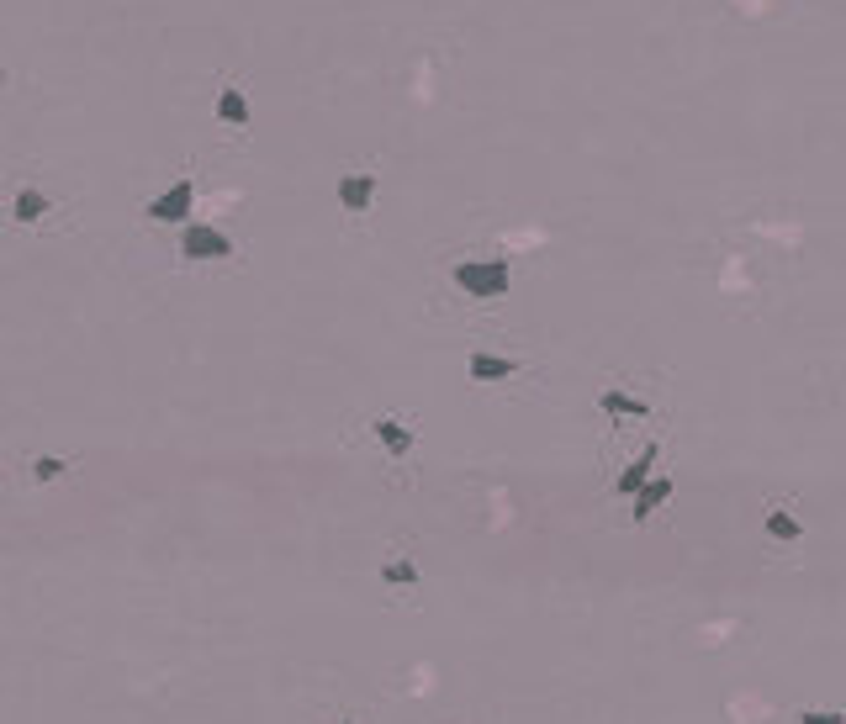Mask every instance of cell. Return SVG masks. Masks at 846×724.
<instances>
[{"label": "cell", "mask_w": 846, "mask_h": 724, "mask_svg": "<svg viewBox=\"0 0 846 724\" xmlns=\"http://www.w3.org/2000/svg\"><path fill=\"white\" fill-rule=\"evenodd\" d=\"M450 281L461 286L466 296H482V302H492V296H508L513 265H508V259H461V265L450 270Z\"/></svg>", "instance_id": "6da1fadb"}, {"label": "cell", "mask_w": 846, "mask_h": 724, "mask_svg": "<svg viewBox=\"0 0 846 724\" xmlns=\"http://www.w3.org/2000/svg\"><path fill=\"white\" fill-rule=\"evenodd\" d=\"M228 254H233V238L223 228H212V222H186V233H180V259L207 265V259H228Z\"/></svg>", "instance_id": "7a4b0ae2"}, {"label": "cell", "mask_w": 846, "mask_h": 724, "mask_svg": "<svg viewBox=\"0 0 846 724\" xmlns=\"http://www.w3.org/2000/svg\"><path fill=\"white\" fill-rule=\"evenodd\" d=\"M196 207V180H175L170 191H159L149 207H143V217L149 222H186Z\"/></svg>", "instance_id": "3957f363"}, {"label": "cell", "mask_w": 846, "mask_h": 724, "mask_svg": "<svg viewBox=\"0 0 846 724\" xmlns=\"http://www.w3.org/2000/svg\"><path fill=\"white\" fill-rule=\"evenodd\" d=\"M376 185H381V180H376L371 170H344V175H339V207H344V212H355V217H360V212H371Z\"/></svg>", "instance_id": "277c9868"}, {"label": "cell", "mask_w": 846, "mask_h": 724, "mask_svg": "<svg viewBox=\"0 0 846 724\" xmlns=\"http://www.w3.org/2000/svg\"><path fill=\"white\" fill-rule=\"evenodd\" d=\"M656 455H661V444H646V450H640V455L630 460V466L619 471L614 492H619V497H635V492H640V487H646V481H651V471H656Z\"/></svg>", "instance_id": "5b68a950"}, {"label": "cell", "mask_w": 846, "mask_h": 724, "mask_svg": "<svg viewBox=\"0 0 846 724\" xmlns=\"http://www.w3.org/2000/svg\"><path fill=\"white\" fill-rule=\"evenodd\" d=\"M466 376H471V381H508V376H519V360H508V355H487V349H476V355L466 360Z\"/></svg>", "instance_id": "8992f818"}, {"label": "cell", "mask_w": 846, "mask_h": 724, "mask_svg": "<svg viewBox=\"0 0 846 724\" xmlns=\"http://www.w3.org/2000/svg\"><path fill=\"white\" fill-rule=\"evenodd\" d=\"M667 497H672V481H667V476H651L646 487H640V492L630 497V503H635V508H630V518H635V524H646V518H651L661 503H667Z\"/></svg>", "instance_id": "52a82bcc"}, {"label": "cell", "mask_w": 846, "mask_h": 724, "mask_svg": "<svg viewBox=\"0 0 846 724\" xmlns=\"http://www.w3.org/2000/svg\"><path fill=\"white\" fill-rule=\"evenodd\" d=\"M371 434L381 439V450H392L397 460L413 450V429H408L402 418H376V423H371Z\"/></svg>", "instance_id": "ba28073f"}, {"label": "cell", "mask_w": 846, "mask_h": 724, "mask_svg": "<svg viewBox=\"0 0 846 724\" xmlns=\"http://www.w3.org/2000/svg\"><path fill=\"white\" fill-rule=\"evenodd\" d=\"M48 212H53V207H48V196L38 191V185H22V191L11 196V217L27 222V228H32V222H43Z\"/></svg>", "instance_id": "9c48e42d"}, {"label": "cell", "mask_w": 846, "mask_h": 724, "mask_svg": "<svg viewBox=\"0 0 846 724\" xmlns=\"http://www.w3.org/2000/svg\"><path fill=\"white\" fill-rule=\"evenodd\" d=\"M217 122H223V127H249V101H244V90H238V85L217 90Z\"/></svg>", "instance_id": "30bf717a"}, {"label": "cell", "mask_w": 846, "mask_h": 724, "mask_svg": "<svg viewBox=\"0 0 846 724\" xmlns=\"http://www.w3.org/2000/svg\"><path fill=\"white\" fill-rule=\"evenodd\" d=\"M762 529H767V540H783V545H799V540H804V524H799L788 508H767Z\"/></svg>", "instance_id": "8fae6325"}, {"label": "cell", "mask_w": 846, "mask_h": 724, "mask_svg": "<svg viewBox=\"0 0 846 724\" xmlns=\"http://www.w3.org/2000/svg\"><path fill=\"white\" fill-rule=\"evenodd\" d=\"M598 402H603V413H609V418H651L646 397H630V392H619V386H609Z\"/></svg>", "instance_id": "7c38bea8"}, {"label": "cell", "mask_w": 846, "mask_h": 724, "mask_svg": "<svg viewBox=\"0 0 846 724\" xmlns=\"http://www.w3.org/2000/svg\"><path fill=\"white\" fill-rule=\"evenodd\" d=\"M381 582H386V587H418V566H413V561H386V566H381Z\"/></svg>", "instance_id": "4fadbf2b"}, {"label": "cell", "mask_w": 846, "mask_h": 724, "mask_svg": "<svg viewBox=\"0 0 846 724\" xmlns=\"http://www.w3.org/2000/svg\"><path fill=\"white\" fill-rule=\"evenodd\" d=\"M69 471V460H59V455H38V460H32V481H38V487H43V481H59Z\"/></svg>", "instance_id": "5bb4252c"}, {"label": "cell", "mask_w": 846, "mask_h": 724, "mask_svg": "<svg viewBox=\"0 0 846 724\" xmlns=\"http://www.w3.org/2000/svg\"><path fill=\"white\" fill-rule=\"evenodd\" d=\"M799 724H846V714L841 709H804Z\"/></svg>", "instance_id": "9a60e30c"}, {"label": "cell", "mask_w": 846, "mask_h": 724, "mask_svg": "<svg viewBox=\"0 0 846 724\" xmlns=\"http://www.w3.org/2000/svg\"><path fill=\"white\" fill-rule=\"evenodd\" d=\"M0 85H6V64H0Z\"/></svg>", "instance_id": "2e32d148"}, {"label": "cell", "mask_w": 846, "mask_h": 724, "mask_svg": "<svg viewBox=\"0 0 846 724\" xmlns=\"http://www.w3.org/2000/svg\"><path fill=\"white\" fill-rule=\"evenodd\" d=\"M339 724H355V719H339Z\"/></svg>", "instance_id": "e0dca14e"}]
</instances>
